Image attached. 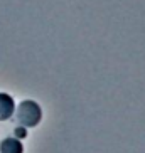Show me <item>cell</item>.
<instances>
[{
  "instance_id": "obj_4",
  "label": "cell",
  "mask_w": 145,
  "mask_h": 153,
  "mask_svg": "<svg viewBox=\"0 0 145 153\" xmlns=\"http://www.w3.org/2000/svg\"><path fill=\"white\" fill-rule=\"evenodd\" d=\"M14 131H15V136H20V138L25 136V128H22V126H17Z\"/></svg>"
},
{
  "instance_id": "obj_2",
  "label": "cell",
  "mask_w": 145,
  "mask_h": 153,
  "mask_svg": "<svg viewBox=\"0 0 145 153\" xmlns=\"http://www.w3.org/2000/svg\"><path fill=\"white\" fill-rule=\"evenodd\" d=\"M15 101L7 93H0V121H7L14 116Z\"/></svg>"
},
{
  "instance_id": "obj_3",
  "label": "cell",
  "mask_w": 145,
  "mask_h": 153,
  "mask_svg": "<svg viewBox=\"0 0 145 153\" xmlns=\"http://www.w3.org/2000/svg\"><path fill=\"white\" fill-rule=\"evenodd\" d=\"M0 153H24V145L17 138H5L0 143Z\"/></svg>"
},
{
  "instance_id": "obj_1",
  "label": "cell",
  "mask_w": 145,
  "mask_h": 153,
  "mask_svg": "<svg viewBox=\"0 0 145 153\" xmlns=\"http://www.w3.org/2000/svg\"><path fill=\"white\" fill-rule=\"evenodd\" d=\"M14 118L19 126H22V128H34L42 120V109L36 101L25 99V101H20L19 104H15Z\"/></svg>"
}]
</instances>
